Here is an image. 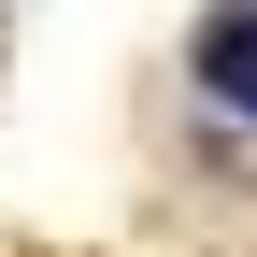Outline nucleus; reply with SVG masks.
I'll return each instance as SVG.
<instances>
[{"label": "nucleus", "mask_w": 257, "mask_h": 257, "mask_svg": "<svg viewBox=\"0 0 257 257\" xmlns=\"http://www.w3.org/2000/svg\"><path fill=\"white\" fill-rule=\"evenodd\" d=\"M200 100L214 114H257V0H229V15L200 29Z\"/></svg>", "instance_id": "nucleus-1"}]
</instances>
